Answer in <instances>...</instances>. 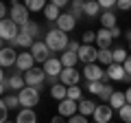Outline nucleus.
I'll list each match as a JSON object with an SVG mask.
<instances>
[{
    "instance_id": "f257e3e1",
    "label": "nucleus",
    "mask_w": 131,
    "mask_h": 123,
    "mask_svg": "<svg viewBox=\"0 0 131 123\" xmlns=\"http://www.w3.org/2000/svg\"><path fill=\"white\" fill-rule=\"evenodd\" d=\"M44 42H46V46L50 48L52 53H59V51H68V46H70V40H68V35L63 33V31H59V29H50L46 35H44Z\"/></svg>"
},
{
    "instance_id": "f03ea898",
    "label": "nucleus",
    "mask_w": 131,
    "mask_h": 123,
    "mask_svg": "<svg viewBox=\"0 0 131 123\" xmlns=\"http://www.w3.org/2000/svg\"><path fill=\"white\" fill-rule=\"evenodd\" d=\"M20 31H22V29H20L11 18H7V20L0 22V38H2V42H13L20 35Z\"/></svg>"
},
{
    "instance_id": "7ed1b4c3",
    "label": "nucleus",
    "mask_w": 131,
    "mask_h": 123,
    "mask_svg": "<svg viewBox=\"0 0 131 123\" xmlns=\"http://www.w3.org/2000/svg\"><path fill=\"white\" fill-rule=\"evenodd\" d=\"M24 79H26V86L28 88H37L42 90L44 88V81H46V73H44V68H33V71L24 73Z\"/></svg>"
},
{
    "instance_id": "20e7f679",
    "label": "nucleus",
    "mask_w": 131,
    "mask_h": 123,
    "mask_svg": "<svg viewBox=\"0 0 131 123\" xmlns=\"http://www.w3.org/2000/svg\"><path fill=\"white\" fill-rule=\"evenodd\" d=\"M18 97H20V103L24 106V108H35V106L39 103V90L37 88H24L22 92H18Z\"/></svg>"
},
{
    "instance_id": "39448f33",
    "label": "nucleus",
    "mask_w": 131,
    "mask_h": 123,
    "mask_svg": "<svg viewBox=\"0 0 131 123\" xmlns=\"http://www.w3.org/2000/svg\"><path fill=\"white\" fill-rule=\"evenodd\" d=\"M83 77L85 81H103L107 79V73L101 68V64H88L83 66Z\"/></svg>"
},
{
    "instance_id": "423d86ee",
    "label": "nucleus",
    "mask_w": 131,
    "mask_h": 123,
    "mask_svg": "<svg viewBox=\"0 0 131 123\" xmlns=\"http://www.w3.org/2000/svg\"><path fill=\"white\" fill-rule=\"evenodd\" d=\"M9 18L13 20L20 29H22L24 24L31 22V20H28V9H26V5H11V15H9Z\"/></svg>"
},
{
    "instance_id": "0eeeda50",
    "label": "nucleus",
    "mask_w": 131,
    "mask_h": 123,
    "mask_svg": "<svg viewBox=\"0 0 131 123\" xmlns=\"http://www.w3.org/2000/svg\"><path fill=\"white\" fill-rule=\"evenodd\" d=\"M57 114H61L63 119H72L74 114H79V101H72V99L59 101V106H57Z\"/></svg>"
},
{
    "instance_id": "6e6552de",
    "label": "nucleus",
    "mask_w": 131,
    "mask_h": 123,
    "mask_svg": "<svg viewBox=\"0 0 131 123\" xmlns=\"http://www.w3.org/2000/svg\"><path fill=\"white\" fill-rule=\"evenodd\" d=\"M50 53H52V51L46 46V42H44V40H42V42H35V44H33V48H31V55L35 57V61H39L42 66L50 59Z\"/></svg>"
},
{
    "instance_id": "1a4fd4ad",
    "label": "nucleus",
    "mask_w": 131,
    "mask_h": 123,
    "mask_svg": "<svg viewBox=\"0 0 131 123\" xmlns=\"http://www.w3.org/2000/svg\"><path fill=\"white\" fill-rule=\"evenodd\" d=\"M79 61H83V66H88V64H96L98 61V48L94 46H88V44H81L79 48Z\"/></svg>"
},
{
    "instance_id": "9d476101",
    "label": "nucleus",
    "mask_w": 131,
    "mask_h": 123,
    "mask_svg": "<svg viewBox=\"0 0 131 123\" xmlns=\"http://www.w3.org/2000/svg\"><path fill=\"white\" fill-rule=\"evenodd\" d=\"M18 55L20 53H15L13 46H2V51H0V66L2 68L15 66V64H18Z\"/></svg>"
},
{
    "instance_id": "9b49d317",
    "label": "nucleus",
    "mask_w": 131,
    "mask_h": 123,
    "mask_svg": "<svg viewBox=\"0 0 131 123\" xmlns=\"http://www.w3.org/2000/svg\"><path fill=\"white\" fill-rule=\"evenodd\" d=\"M79 79H81V73L77 71V68H63L61 75H59V81L63 86H68V88H70V86H77Z\"/></svg>"
},
{
    "instance_id": "f8f14e48",
    "label": "nucleus",
    "mask_w": 131,
    "mask_h": 123,
    "mask_svg": "<svg viewBox=\"0 0 131 123\" xmlns=\"http://www.w3.org/2000/svg\"><path fill=\"white\" fill-rule=\"evenodd\" d=\"M105 73H107V79H112V81H127L129 79V75H127L122 64H112V66H107Z\"/></svg>"
},
{
    "instance_id": "ddd939ff",
    "label": "nucleus",
    "mask_w": 131,
    "mask_h": 123,
    "mask_svg": "<svg viewBox=\"0 0 131 123\" xmlns=\"http://www.w3.org/2000/svg\"><path fill=\"white\" fill-rule=\"evenodd\" d=\"M15 68H18L20 73H28L35 68V57L31 55V51L28 53H20L18 55V64H15Z\"/></svg>"
},
{
    "instance_id": "4468645a",
    "label": "nucleus",
    "mask_w": 131,
    "mask_h": 123,
    "mask_svg": "<svg viewBox=\"0 0 131 123\" xmlns=\"http://www.w3.org/2000/svg\"><path fill=\"white\" fill-rule=\"evenodd\" d=\"M112 114H114V108H112L109 103L96 106V112H94V121H96V123H112Z\"/></svg>"
},
{
    "instance_id": "2eb2a0df",
    "label": "nucleus",
    "mask_w": 131,
    "mask_h": 123,
    "mask_svg": "<svg viewBox=\"0 0 131 123\" xmlns=\"http://www.w3.org/2000/svg\"><path fill=\"white\" fill-rule=\"evenodd\" d=\"M42 68H44V73H46V77H59L61 71H63V64H61V59H57V57H50Z\"/></svg>"
},
{
    "instance_id": "dca6fc26",
    "label": "nucleus",
    "mask_w": 131,
    "mask_h": 123,
    "mask_svg": "<svg viewBox=\"0 0 131 123\" xmlns=\"http://www.w3.org/2000/svg\"><path fill=\"white\" fill-rule=\"evenodd\" d=\"M112 31H107V29H98L96 31V46L98 51H103V48H109V44H112Z\"/></svg>"
},
{
    "instance_id": "f3484780",
    "label": "nucleus",
    "mask_w": 131,
    "mask_h": 123,
    "mask_svg": "<svg viewBox=\"0 0 131 123\" xmlns=\"http://www.w3.org/2000/svg\"><path fill=\"white\" fill-rule=\"evenodd\" d=\"M74 27H77V20L72 18V15L68 13V11H66V13H61V18L57 20V29H59V31H63V33L72 31Z\"/></svg>"
},
{
    "instance_id": "a211bd4d",
    "label": "nucleus",
    "mask_w": 131,
    "mask_h": 123,
    "mask_svg": "<svg viewBox=\"0 0 131 123\" xmlns=\"http://www.w3.org/2000/svg\"><path fill=\"white\" fill-rule=\"evenodd\" d=\"M9 88L13 90V92H15V90L22 92V90L26 88V79H24V75H22L20 71H13V75L9 77Z\"/></svg>"
},
{
    "instance_id": "6ab92c4d",
    "label": "nucleus",
    "mask_w": 131,
    "mask_h": 123,
    "mask_svg": "<svg viewBox=\"0 0 131 123\" xmlns=\"http://www.w3.org/2000/svg\"><path fill=\"white\" fill-rule=\"evenodd\" d=\"M33 44H35V40H33L26 31H20V35L11 42V46H15V48H33Z\"/></svg>"
},
{
    "instance_id": "aec40b11",
    "label": "nucleus",
    "mask_w": 131,
    "mask_h": 123,
    "mask_svg": "<svg viewBox=\"0 0 131 123\" xmlns=\"http://www.w3.org/2000/svg\"><path fill=\"white\" fill-rule=\"evenodd\" d=\"M15 123H37V114L31 108H22L15 117Z\"/></svg>"
},
{
    "instance_id": "412c9836",
    "label": "nucleus",
    "mask_w": 131,
    "mask_h": 123,
    "mask_svg": "<svg viewBox=\"0 0 131 123\" xmlns=\"http://www.w3.org/2000/svg\"><path fill=\"white\" fill-rule=\"evenodd\" d=\"M116 13L114 11H103L101 13V29H107V31H112V29H116Z\"/></svg>"
},
{
    "instance_id": "4be33fe9",
    "label": "nucleus",
    "mask_w": 131,
    "mask_h": 123,
    "mask_svg": "<svg viewBox=\"0 0 131 123\" xmlns=\"http://www.w3.org/2000/svg\"><path fill=\"white\" fill-rule=\"evenodd\" d=\"M94 112H96V103L92 99H81L79 101V114H83V117H90L92 114L94 117Z\"/></svg>"
},
{
    "instance_id": "5701e85b",
    "label": "nucleus",
    "mask_w": 131,
    "mask_h": 123,
    "mask_svg": "<svg viewBox=\"0 0 131 123\" xmlns=\"http://www.w3.org/2000/svg\"><path fill=\"white\" fill-rule=\"evenodd\" d=\"M44 18L50 20V22H57V20L61 18V9H59L57 5H52V2H48L46 9H44Z\"/></svg>"
},
{
    "instance_id": "b1692460",
    "label": "nucleus",
    "mask_w": 131,
    "mask_h": 123,
    "mask_svg": "<svg viewBox=\"0 0 131 123\" xmlns=\"http://www.w3.org/2000/svg\"><path fill=\"white\" fill-rule=\"evenodd\" d=\"M59 59H61V64H63V68H74L77 61H79V55L72 53V51H66V53H61Z\"/></svg>"
},
{
    "instance_id": "393cba45",
    "label": "nucleus",
    "mask_w": 131,
    "mask_h": 123,
    "mask_svg": "<svg viewBox=\"0 0 131 123\" xmlns=\"http://www.w3.org/2000/svg\"><path fill=\"white\" fill-rule=\"evenodd\" d=\"M109 106H112V108H116V110H122V108L127 106V95H125V92H120V90H116V92H114V97L109 99Z\"/></svg>"
},
{
    "instance_id": "a878e982",
    "label": "nucleus",
    "mask_w": 131,
    "mask_h": 123,
    "mask_svg": "<svg viewBox=\"0 0 131 123\" xmlns=\"http://www.w3.org/2000/svg\"><path fill=\"white\" fill-rule=\"evenodd\" d=\"M50 97H52V99H57V101L68 99V86H63V84L52 86V88H50Z\"/></svg>"
},
{
    "instance_id": "bb28decb",
    "label": "nucleus",
    "mask_w": 131,
    "mask_h": 123,
    "mask_svg": "<svg viewBox=\"0 0 131 123\" xmlns=\"http://www.w3.org/2000/svg\"><path fill=\"white\" fill-rule=\"evenodd\" d=\"M83 7H85V2H81V0H74V2H70V7H68V13L72 15L74 20H79V18H83Z\"/></svg>"
},
{
    "instance_id": "cd10ccee",
    "label": "nucleus",
    "mask_w": 131,
    "mask_h": 123,
    "mask_svg": "<svg viewBox=\"0 0 131 123\" xmlns=\"http://www.w3.org/2000/svg\"><path fill=\"white\" fill-rule=\"evenodd\" d=\"M98 64L101 66H112L114 64V51H109V48L98 51Z\"/></svg>"
},
{
    "instance_id": "c85d7f7f",
    "label": "nucleus",
    "mask_w": 131,
    "mask_h": 123,
    "mask_svg": "<svg viewBox=\"0 0 131 123\" xmlns=\"http://www.w3.org/2000/svg\"><path fill=\"white\" fill-rule=\"evenodd\" d=\"M98 11H101V5H98V2H94V0L85 2V7H83V13L88 15L90 20H92V18H98Z\"/></svg>"
},
{
    "instance_id": "c756f323",
    "label": "nucleus",
    "mask_w": 131,
    "mask_h": 123,
    "mask_svg": "<svg viewBox=\"0 0 131 123\" xmlns=\"http://www.w3.org/2000/svg\"><path fill=\"white\" fill-rule=\"evenodd\" d=\"M24 5H26L28 11H44L48 2H46V0H26Z\"/></svg>"
},
{
    "instance_id": "7c9ffc66",
    "label": "nucleus",
    "mask_w": 131,
    "mask_h": 123,
    "mask_svg": "<svg viewBox=\"0 0 131 123\" xmlns=\"http://www.w3.org/2000/svg\"><path fill=\"white\" fill-rule=\"evenodd\" d=\"M2 106H5V108H18V106H22V103H20L18 95H5L2 97Z\"/></svg>"
},
{
    "instance_id": "2f4dec72",
    "label": "nucleus",
    "mask_w": 131,
    "mask_h": 123,
    "mask_svg": "<svg viewBox=\"0 0 131 123\" xmlns=\"http://www.w3.org/2000/svg\"><path fill=\"white\" fill-rule=\"evenodd\" d=\"M22 31H26V33L31 35L33 40L37 38L39 33H42V29H39V24H35V22H28V24H24V27H22Z\"/></svg>"
},
{
    "instance_id": "473e14b6",
    "label": "nucleus",
    "mask_w": 131,
    "mask_h": 123,
    "mask_svg": "<svg viewBox=\"0 0 131 123\" xmlns=\"http://www.w3.org/2000/svg\"><path fill=\"white\" fill-rule=\"evenodd\" d=\"M103 81H88L85 84V90L88 92H92V95H101V90H103Z\"/></svg>"
},
{
    "instance_id": "72a5a7b5",
    "label": "nucleus",
    "mask_w": 131,
    "mask_h": 123,
    "mask_svg": "<svg viewBox=\"0 0 131 123\" xmlns=\"http://www.w3.org/2000/svg\"><path fill=\"white\" fill-rule=\"evenodd\" d=\"M127 57H129V53L125 48H114V64H125Z\"/></svg>"
},
{
    "instance_id": "f704fd0d",
    "label": "nucleus",
    "mask_w": 131,
    "mask_h": 123,
    "mask_svg": "<svg viewBox=\"0 0 131 123\" xmlns=\"http://www.w3.org/2000/svg\"><path fill=\"white\" fill-rule=\"evenodd\" d=\"M114 92H116V90H114V88H112L109 84H105V86H103V90H101V95H98V97H101V101H107V103H109V99L114 97Z\"/></svg>"
},
{
    "instance_id": "c9c22d12",
    "label": "nucleus",
    "mask_w": 131,
    "mask_h": 123,
    "mask_svg": "<svg viewBox=\"0 0 131 123\" xmlns=\"http://www.w3.org/2000/svg\"><path fill=\"white\" fill-rule=\"evenodd\" d=\"M118 117H120V121H122V123H131V106L127 103L122 110H118Z\"/></svg>"
},
{
    "instance_id": "e433bc0d",
    "label": "nucleus",
    "mask_w": 131,
    "mask_h": 123,
    "mask_svg": "<svg viewBox=\"0 0 131 123\" xmlns=\"http://www.w3.org/2000/svg\"><path fill=\"white\" fill-rule=\"evenodd\" d=\"M68 99L81 101V88H79V86H70V88H68Z\"/></svg>"
},
{
    "instance_id": "4c0bfd02",
    "label": "nucleus",
    "mask_w": 131,
    "mask_h": 123,
    "mask_svg": "<svg viewBox=\"0 0 131 123\" xmlns=\"http://www.w3.org/2000/svg\"><path fill=\"white\" fill-rule=\"evenodd\" d=\"M92 42H96V31H85L83 33V44L92 46Z\"/></svg>"
},
{
    "instance_id": "58836bf2",
    "label": "nucleus",
    "mask_w": 131,
    "mask_h": 123,
    "mask_svg": "<svg viewBox=\"0 0 131 123\" xmlns=\"http://www.w3.org/2000/svg\"><path fill=\"white\" fill-rule=\"evenodd\" d=\"M98 5H101V9H103V11H112L118 2H116V0H101Z\"/></svg>"
},
{
    "instance_id": "ea45409f",
    "label": "nucleus",
    "mask_w": 131,
    "mask_h": 123,
    "mask_svg": "<svg viewBox=\"0 0 131 123\" xmlns=\"http://www.w3.org/2000/svg\"><path fill=\"white\" fill-rule=\"evenodd\" d=\"M0 90H2V92L11 90V88H9V77H7L5 73H2V77H0Z\"/></svg>"
},
{
    "instance_id": "a19ab883",
    "label": "nucleus",
    "mask_w": 131,
    "mask_h": 123,
    "mask_svg": "<svg viewBox=\"0 0 131 123\" xmlns=\"http://www.w3.org/2000/svg\"><path fill=\"white\" fill-rule=\"evenodd\" d=\"M118 9H120V11H129L131 9V0H118Z\"/></svg>"
},
{
    "instance_id": "79ce46f5",
    "label": "nucleus",
    "mask_w": 131,
    "mask_h": 123,
    "mask_svg": "<svg viewBox=\"0 0 131 123\" xmlns=\"http://www.w3.org/2000/svg\"><path fill=\"white\" fill-rule=\"evenodd\" d=\"M68 123H88V117H83V114H74L72 119H68Z\"/></svg>"
},
{
    "instance_id": "37998d69",
    "label": "nucleus",
    "mask_w": 131,
    "mask_h": 123,
    "mask_svg": "<svg viewBox=\"0 0 131 123\" xmlns=\"http://www.w3.org/2000/svg\"><path fill=\"white\" fill-rule=\"evenodd\" d=\"M0 121L2 123L9 121V108H5V106H0Z\"/></svg>"
},
{
    "instance_id": "c03bdc74",
    "label": "nucleus",
    "mask_w": 131,
    "mask_h": 123,
    "mask_svg": "<svg viewBox=\"0 0 131 123\" xmlns=\"http://www.w3.org/2000/svg\"><path fill=\"white\" fill-rule=\"evenodd\" d=\"M79 48H81V44L72 40V42H70V46H68V51H72V53H79Z\"/></svg>"
},
{
    "instance_id": "a18cd8bd",
    "label": "nucleus",
    "mask_w": 131,
    "mask_h": 123,
    "mask_svg": "<svg viewBox=\"0 0 131 123\" xmlns=\"http://www.w3.org/2000/svg\"><path fill=\"white\" fill-rule=\"evenodd\" d=\"M122 66H125V71H127V75L131 77V53H129V57H127V61H125V64H122Z\"/></svg>"
},
{
    "instance_id": "49530a36",
    "label": "nucleus",
    "mask_w": 131,
    "mask_h": 123,
    "mask_svg": "<svg viewBox=\"0 0 131 123\" xmlns=\"http://www.w3.org/2000/svg\"><path fill=\"white\" fill-rule=\"evenodd\" d=\"M50 123H68V121H66V119L61 117V114H55V117L50 119Z\"/></svg>"
},
{
    "instance_id": "de8ad7c7",
    "label": "nucleus",
    "mask_w": 131,
    "mask_h": 123,
    "mask_svg": "<svg viewBox=\"0 0 131 123\" xmlns=\"http://www.w3.org/2000/svg\"><path fill=\"white\" fill-rule=\"evenodd\" d=\"M120 35H122V33H120V29H118V27H116V29H112V38H114V40H118Z\"/></svg>"
},
{
    "instance_id": "09e8293b",
    "label": "nucleus",
    "mask_w": 131,
    "mask_h": 123,
    "mask_svg": "<svg viewBox=\"0 0 131 123\" xmlns=\"http://www.w3.org/2000/svg\"><path fill=\"white\" fill-rule=\"evenodd\" d=\"M125 95H127V103H129V106H131V86H129V88H127V90H125Z\"/></svg>"
},
{
    "instance_id": "8fccbe9b",
    "label": "nucleus",
    "mask_w": 131,
    "mask_h": 123,
    "mask_svg": "<svg viewBox=\"0 0 131 123\" xmlns=\"http://www.w3.org/2000/svg\"><path fill=\"white\" fill-rule=\"evenodd\" d=\"M127 38H129V53H131V31H127Z\"/></svg>"
},
{
    "instance_id": "3c124183",
    "label": "nucleus",
    "mask_w": 131,
    "mask_h": 123,
    "mask_svg": "<svg viewBox=\"0 0 131 123\" xmlns=\"http://www.w3.org/2000/svg\"><path fill=\"white\" fill-rule=\"evenodd\" d=\"M7 123H15V121H7Z\"/></svg>"
},
{
    "instance_id": "603ef678",
    "label": "nucleus",
    "mask_w": 131,
    "mask_h": 123,
    "mask_svg": "<svg viewBox=\"0 0 131 123\" xmlns=\"http://www.w3.org/2000/svg\"><path fill=\"white\" fill-rule=\"evenodd\" d=\"M94 123H96V121H94Z\"/></svg>"
}]
</instances>
